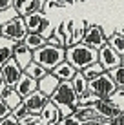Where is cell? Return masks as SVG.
Listing matches in <instances>:
<instances>
[{"instance_id": "20", "label": "cell", "mask_w": 124, "mask_h": 125, "mask_svg": "<svg viewBox=\"0 0 124 125\" xmlns=\"http://www.w3.org/2000/svg\"><path fill=\"white\" fill-rule=\"evenodd\" d=\"M13 7L16 9V13L20 16H26V15H29V13L38 9V2L37 0H13Z\"/></svg>"}, {"instance_id": "2", "label": "cell", "mask_w": 124, "mask_h": 125, "mask_svg": "<svg viewBox=\"0 0 124 125\" xmlns=\"http://www.w3.org/2000/svg\"><path fill=\"white\" fill-rule=\"evenodd\" d=\"M33 60L38 62L40 65H44L48 71H53L60 62L66 60V47L46 44V45H42V47L33 51Z\"/></svg>"}, {"instance_id": "36", "label": "cell", "mask_w": 124, "mask_h": 125, "mask_svg": "<svg viewBox=\"0 0 124 125\" xmlns=\"http://www.w3.org/2000/svg\"><path fill=\"white\" fill-rule=\"evenodd\" d=\"M77 2H82V0H48L49 6H57V7H66V6H71V4H77Z\"/></svg>"}, {"instance_id": "34", "label": "cell", "mask_w": 124, "mask_h": 125, "mask_svg": "<svg viewBox=\"0 0 124 125\" xmlns=\"http://www.w3.org/2000/svg\"><path fill=\"white\" fill-rule=\"evenodd\" d=\"M57 125H80V120L75 114H69V116H62Z\"/></svg>"}, {"instance_id": "38", "label": "cell", "mask_w": 124, "mask_h": 125, "mask_svg": "<svg viewBox=\"0 0 124 125\" xmlns=\"http://www.w3.org/2000/svg\"><path fill=\"white\" fill-rule=\"evenodd\" d=\"M58 109H60V118H62V116H69V114L75 113V107H68V105L58 107Z\"/></svg>"}, {"instance_id": "7", "label": "cell", "mask_w": 124, "mask_h": 125, "mask_svg": "<svg viewBox=\"0 0 124 125\" xmlns=\"http://www.w3.org/2000/svg\"><path fill=\"white\" fill-rule=\"evenodd\" d=\"M84 44H88L89 47H93V49H100L102 45L108 44V36L104 34L100 25L97 24H89L86 25V31H84V38H82Z\"/></svg>"}, {"instance_id": "15", "label": "cell", "mask_w": 124, "mask_h": 125, "mask_svg": "<svg viewBox=\"0 0 124 125\" xmlns=\"http://www.w3.org/2000/svg\"><path fill=\"white\" fill-rule=\"evenodd\" d=\"M77 118L80 120V123L84 122H95V120H100V116L97 114L95 105H77L75 107V113Z\"/></svg>"}, {"instance_id": "12", "label": "cell", "mask_w": 124, "mask_h": 125, "mask_svg": "<svg viewBox=\"0 0 124 125\" xmlns=\"http://www.w3.org/2000/svg\"><path fill=\"white\" fill-rule=\"evenodd\" d=\"M37 89H38V80L31 78L28 73H22L20 80L16 82V85H15V91L22 96V100L28 96V94H31L33 91H37Z\"/></svg>"}, {"instance_id": "13", "label": "cell", "mask_w": 124, "mask_h": 125, "mask_svg": "<svg viewBox=\"0 0 124 125\" xmlns=\"http://www.w3.org/2000/svg\"><path fill=\"white\" fill-rule=\"evenodd\" d=\"M40 118L44 125H57L60 120V109L55 102H51V98L48 100V103L44 105V109L40 111Z\"/></svg>"}, {"instance_id": "25", "label": "cell", "mask_w": 124, "mask_h": 125, "mask_svg": "<svg viewBox=\"0 0 124 125\" xmlns=\"http://www.w3.org/2000/svg\"><path fill=\"white\" fill-rule=\"evenodd\" d=\"M104 71H106V69L102 67V63H100V62H93L91 65H88V67H84V69H82V74L86 76L88 82H89V80H93V78H95V76L102 74Z\"/></svg>"}, {"instance_id": "14", "label": "cell", "mask_w": 124, "mask_h": 125, "mask_svg": "<svg viewBox=\"0 0 124 125\" xmlns=\"http://www.w3.org/2000/svg\"><path fill=\"white\" fill-rule=\"evenodd\" d=\"M13 58L18 62V65L22 67V69H26L29 63L33 62V51L29 49L24 42H16L15 51H13Z\"/></svg>"}, {"instance_id": "29", "label": "cell", "mask_w": 124, "mask_h": 125, "mask_svg": "<svg viewBox=\"0 0 124 125\" xmlns=\"http://www.w3.org/2000/svg\"><path fill=\"white\" fill-rule=\"evenodd\" d=\"M86 25H88L86 20H82V22H80V25H75V31H73V36H71V44H69V45H73V44H80V42H82V38H84V31H86ZM69 45H68V47H69Z\"/></svg>"}, {"instance_id": "40", "label": "cell", "mask_w": 124, "mask_h": 125, "mask_svg": "<svg viewBox=\"0 0 124 125\" xmlns=\"http://www.w3.org/2000/svg\"><path fill=\"white\" fill-rule=\"evenodd\" d=\"M13 6V0H0V11L7 9V7Z\"/></svg>"}, {"instance_id": "22", "label": "cell", "mask_w": 124, "mask_h": 125, "mask_svg": "<svg viewBox=\"0 0 124 125\" xmlns=\"http://www.w3.org/2000/svg\"><path fill=\"white\" fill-rule=\"evenodd\" d=\"M71 83H73V87H75V91H77L79 96L88 91V78L82 74V71H77L75 73V76L71 78Z\"/></svg>"}, {"instance_id": "41", "label": "cell", "mask_w": 124, "mask_h": 125, "mask_svg": "<svg viewBox=\"0 0 124 125\" xmlns=\"http://www.w3.org/2000/svg\"><path fill=\"white\" fill-rule=\"evenodd\" d=\"M80 125H95V122H84V123H80Z\"/></svg>"}, {"instance_id": "37", "label": "cell", "mask_w": 124, "mask_h": 125, "mask_svg": "<svg viewBox=\"0 0 124 125\" xmlns=\"http://www.w3.org/2000/svg\"><path fill=\"white\" fill-rule=\"evenodd\" d=\"M108 125H124V111H121L119 114H115L113 118H110Z\"/></svg>"}, {"instance_id": "23", "label": "cell", "mask_w": 124, "mask_h": 125, "mask_svg": "<svg viewBox=\"0 0 124 125\" xmlns=\"http://www.w3.org/2000/svg\"><path fill=\"white\" fill-rule=\"evenodd\" d=\"M108 44L111 45L119 54H124V31L113 33L111 36H108Z\"/></svg>"}, {"instance_id": "28", "label": "cell", "mask_w": 124, "mask_h": 125, "mask_svg": "<svg viewBox=\"0 0 124 125\" xmlns=\"http://www.w3.org/2000/svg\"><path fill=\"white\" fill-rule=\"evenodd\" d=\"M110 74H111L113 82L117 83L119 89H124V63H121V65H117L115 69H111V71H108Z\"/></svg>"}, {"instance_id": "26", "label": "cell", "mask_w": 124, "mask_h": 125, "mask_svg": "<svg viewBox=\"0 0 124 125\" xmlns=\"http://www.w3.org/2000/svg\"><path fill=\"white\" fill-rule=\"evenodd\" d=\"M75 25H77L75 20H64V22L58 25V27H60V31H62V34H64V38H66V47L71 44V36H73Z\"/></svg>"}, {"instance_id": "17", "label": "cell", "mask_w": 124, "mask_h": 125, "mask_svg": "<svg viewBox=\"0 0 124 125\" xmlns=\"http://www.w3.org/2000/svg\"><path fill=\"white\" fill-rule=\"evenodd\" d=\"M51 73H53V74H55L58 80L62 82V80H71V78H73V76H75V73H77V69H75L73 65H71V63L68 62V60H64V62H60V63H58V65L55 67Z\"/></svg>"}, {"instance_id": "9", "label": "cell", "mask_w": 124, "mask_h": 125, "mask_svg": "<svg viewBox=\"0 0 124 125\" xmlns=\"http://www.w3.org/2000/svg\"><path fill=\"white\" fill-rule=\"evenodd\" d=\"M99 62L102 63V67L106 71H111V69L122 63V54H119L110 44H106L99 49Z\"/></svg>"}, {"instance_id": "42", "label": "cell", "mask_w": 124, "mask_h": 125, "mask_svg": "<svg viewBox=\"0 0 124 125\" xmlns=\"http://www.w3.org/2000/svg\"><path fill=\"white\" fill-rule=\"evenodd\" d=\"M0 36H2V24H0Z\"/></svg>"}, {"instance_id": "8", "label": "cell", "mask_w": 124, "mask_h": 125, "mask_svg": "<svg viewBox=\"0 0 124 125\" xmlns=\"http://www.w3.org/2000/svg\"><path fill=\"white\" fill-rule=\"evenodd\" d=\"M0 71H2L4 78H6L7 87H15L16 82H18V80H20V76H22L24 69L20 67V65H18V62H16V60L11 56L9 60H6V62L0 65Z\"/></svg>"}, {"instance_id": "21", "label": "cell", "mask_w": 124, "mask_h": 125, "mask_svg": "<svg viewBox=\"0 0 124 125\" xmlns=\"http://www.w3.org/2000/svg\"><path fill=\"white\" fill-rule=\"evenodd\" d=\"M24 73H28V74L31 76V78H35V80H40V78H44L49 71H48L44 65H40L38 62H35V60H33V62L24 69Z\"/></svg>"}, {"instance_id": "4", "label": "cell", "mask_w": 124, "mask_h": 125, "mask_svg": "<svg viewBox=\"0 0 124 125\" xmlns=\"http://www.w3.org/2000/svg\"><path fill=\"white\" fill-rule=\"evenodd\" d=\"M49 98H51V102H55L58 107H64V105L77 107L79 105V94H77L71 80H62Z\"/></svg>"}, {"instance_id": "1", "label": "cell", "mask_w": 124, "mask_h": 125, "mask_svg": "<svg viewBox=\"0 0 124 125\" xmlns=\"http://www.w3.org/2000/svg\"><path fill=\"white\" fill-rule=\"evenodd\" d=\"M66 60L77 71H82L84 67L91 65L93 62H99V49H93L88 44L80 42L66 47Z\"/></svg>"}, {"instance_id": "11", "label": "cell", "mask_w": 124, "mask_h": 125, "mask_svg": "<svg viewBox=\"0 0 124 125\" xmlns=\"http://www.w3.org/2000/svg\"><path fill=\"white\" fill-rule=\"evenodd\" d=\"M95 111H97V114H99L100 118L110 120V118H113L115 114H119L122 109L111 100V98H100V100L95 103Z\"/></svg>"}, {"instance_id": "27", "label": "cell", "mask_w": 124, "mask_h": 125, "mask_svg": "<svg viewBox=\"0 0 124 125\" xmlns=\"http://www.w3.org/2000/svg\"><path fill=\"white\" fill-rule=\"evenodd\" d=\"M48 44L66 47V38H64V34H62V31H60V27H53V29H51V34L48 36Z\"/></svg>"}, {"instance_id": "43", "label": "cell", "mask_w": 124, "mask_h": 125, "mask_svg": "<svg viewBox=\"0 0 124 125\" xmlns=\"http://www.w3.org/2000/svg\"><path fill=\"white\" fill-rule=\"evenodd\" d=\"M122 63H124V54H122Z\"/></svg>"}, {"instance_id": "6", "label": "cell", "mask_w": 124, "mask_h": 125, "mask_svg": "<svg viewBox=\"0 0 124 125\" xmlns=\"http://www.w3.org/2000/svg\"><path fill=\"white\" fill-rule=\"evenodd\" d=\"M24 20H26V25H28V31H31V33H42V34L48 36V33L53 29L49 25L48 16H46L42 11H38V9L29 13V15H26Z\"/></svg>"}, {"instance_id": "24", "label": "cell", "mask_w": 124, "mask_h": 125, "mask_svg": "<svg viewBox=\"0 0 124 125\" xmlns=\"http://www.w3.org/2000/svg\"><path fill=\"white\" fill-rule=\"evenodd\" d=\"M2 98H4L7 103H9L11 109H15L18 103H22V96H20V94L15 91V87H7L6 91L2 93Z\"/></svg>"}, {"instance_id": "30", "label": "cell", "mask_w": 124, "mask_h": 125, "mask_svg": "<svg viewBox=\"0 0 124 125\" xmlns=\"http://www.w3.org/2000/svg\"><path fill=\"white\" fill-rule=\"evenodd\" d=\"M99 100H100V96H97V94L86 91L84 94H80V96H79V105H95Z\"/></svg>"}, {"instance_id": "35", "label": "cell", "mask_w": 124, "mask_h": 125, "mask_svg": "<svg viewBox=\"0 0 124 125\" xmlns=\"http://www.w3.org/2000/svg\"><path fill=\"white\" fill-rule=\"evenodd\" d=\"M22 125H44V122H42L40 114H29L26 120H22L20 122Z\"/></svg>"}, {"instance_id": "39", "label": "cell", "mask_w": 124, "mask_h": 125, "mask_svg": "<svg viewBox=\"0 0 124 125\" xmlns=\"http://www.w3.org/2000/svg\"><path fill=\"white\" fill-rule=\"evenodd\" d=\"M7 89V83H6V78H4L2 71H0V96H2V93Z\"/></svg>"}, {"instance_id": "16", "label": "cell", "mask_w": 124, "mask_h": 125, "mask_svg": "<svg viewBox=\"0 0 124 125\" xmlns=\"http://www.w3.org/2000/svg\"><path fill=\"white\" fill-rule=\"evenodd\" d=\"M58 83H60V80L57 78V76L53 74V73H48V74L44 76V78L38 80V89H40L44 94H48V96H51V94L55 93V89L58 87Z\"/></svg>"}, {"instance_id": "19", "label": "cell", "mask_w": 124, "mask_h": 125, "mask_svg": "<svg viewBox=\"0 0 124 125\" xmlns=\"http://www.w3.org/2000/svg\"><path fill=\"white\" fill-rule=\"evenodd\" d=\"M15 45H16L15 40H11V38H7V36H0V65L13 56Z\"/></svg>"}, {"instance_id": "3", "label": "cell", "mask_w": 124, "mask_h": 125, "mask_svg": "<svg viewBox=\"0 0 124 125\" xmlns=\"http://www.w3.org/2000/svg\"><path fill=\"white\" fill-rule=\"evenodd\" d=\"M117 89H119L117 83L113 82L111 74H110L108 71H104L102 74L95 76L93 80L88 82V91L97 94V96H100V98H113V94H115Z\"/></svg>"}, {"instance_id": "32", "label": "cell", "mask_w": 124, "mask_h": 125, "mask_svg": "<svg viewBox=\"0 0 124 125\" xmlns=\"http://www.w3.org/2000/svg\"><path fill=\"white\" fill-rule=\"evenodd\" d=\"M29 114H31V113H29V111H28V107L24 105V102H22V103H18V105H16L15 109H13V116H16V118H18L20 122H22V120H26Z\"/></svg>"}, {"instance_id": "33", "label": "cell", "mask_w": 124, "mask_h": 125, "mask_svg": "<svg viewBox=\"0 0 124 125\" xmlns=\"http://www.w3.org/2000/svg\"><path fill=\"white\" fill-rule=\"evenodd\" d=\"M13 113V109L9 107V103H7L6 100H4L2 96H0V120H4V118H7Z\"/></svg>"}, {"instance_id": "10", "label": "cell", "mask_w": 124, "mask_h": 125, "mask_svg": "<svg viewBox=\"0 0 124 125\" xmlns=\"http://www.w3.org/2000/svg\"><path fill=\"white\" fill-rule=\"evenodd\" d=\"M48 100H49L48 94H44L40 89H37V91H33L31 94H28L22 102H24V105L28 107V111L31 114H40V111L44 109V105L48 103Z\"/></svg>"}, {"instance_id": "5", "label": "cell", "mask_w": 124, "mask_h": 125, "mask_svg": "<svg viewBox=\"0 0 124 125\" xmlns=\"http://www.w3.org/2000/svg\"><path fill=\"white\" fill-rule=\"evenodd\" d=\"M26 34H28V25H26L24 16H20V15L2 25V36H7L15 42H22Z\"/></svg>"}, {"instance_id": "31", "label": "cell", "mask_w": 124, "mask_h": 125, "mask_svg": "<svg viewBox=\"0 0 124 125\" xmlns=\"http://www.w3.org/2000/svg\"><path fill=\"white\" fill-rule=\"evenodd\" d=\"M15 16H18V13H16V9L15 7H7V9H4V11H0V24H7L9 20H13Z\"/></svg>"}, {"instance_id": "18", "label": "cell", "mask_w": 124, "mask_h": 125, "mask_svg": "<svg viewBox=\"0 0 124 125\" xmlns=\"http://www.w3.org/2000/svg\"><path fill=\"white\" fill-rule=\"evenodd\" d=\"M24 44L29 47L31 51H35L38 49V47H42V45H46L48 44V36L46 34H42V33H31V31H28V34L24 36Z\"/></svg>"}]
</instances>
